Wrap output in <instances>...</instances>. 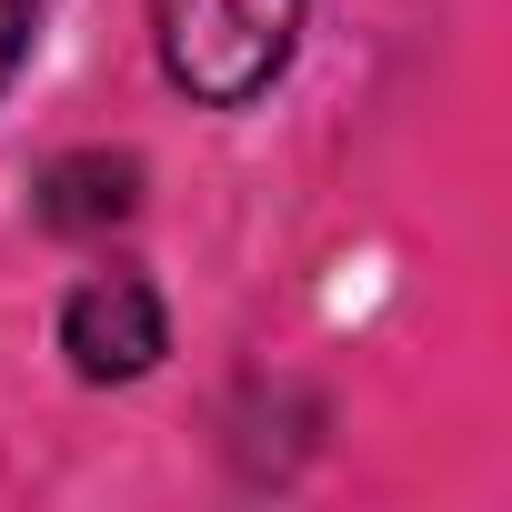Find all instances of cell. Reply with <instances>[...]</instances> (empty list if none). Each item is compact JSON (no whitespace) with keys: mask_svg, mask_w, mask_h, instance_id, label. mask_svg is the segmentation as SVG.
Here are the masks:
<instances>
[{"mask_svg":"<svg viewBox=\"0 0 512 512\" xmlns=\"http://www.w3.org/2000/svg\"><path fill=\"white\" fill-rule=\"evenodd\" d=\"M161 71L231 111L251 91H272V71L292 61V31H302V0H161Z\"/></svg>","mask_w":512,"mask_h":512,"instance_id":"obj_1","label":"cell"},{"mask_svg":"<svg viewBox=\"0 0 512 512\" xmlns=\"http://www.w3.org/2000/svg\"><path fill=\"white\" fill-rule=\"evenodd\" d=\"M61 352H71L81 382H131V372L161 362V302H151L131 272H101V282L71 292V312H61Z\"/></svg>","mask_w":512,"mask_h":512,"instance_id":"obj_2","label":"cell"},{"mask_svg":"<svg viewBox=\"0 0 512 512\" xmlns=\"http://www.w3.org/2000/svg\"><path fill=\"white\" fill-rule=\"evenodd\" d=\"M131 181H141L131 161H61L41 211H51L61 231H101V221H121V211H131Z\"/></svg>","mask_w":512,"mask_h":512,"instance_id":"obj_3","label":"cell"},{"mask_svg":"<svg viewBox=\"0 0 512 512\" xmlns=\"http://www.w3.org/2000/svg\"><path fill=\"white\" fill-rule=\"evenodd\" d=\"M21 51H31V0H0V81L21 71Z\"/></svg>","mask_w":512,"mask_h":512,"instance_id":"obj_4","label":"cell"}]
</instances>
